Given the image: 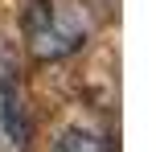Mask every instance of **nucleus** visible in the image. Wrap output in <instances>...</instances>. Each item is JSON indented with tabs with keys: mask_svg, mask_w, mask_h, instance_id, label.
<instances>
[{
	"mask_svg": "<svg viewBox=\"0 0 156 152\" xmlns=\"http://www.w3.org/2000/svg\"><path fill=\"white\" fill-rule=\"evenodd\" d=\"M25 37H29L33 58L58 62V58L74 54L86 41V21L66 0H37L29 8V16H25Z\"/></svg>",
	"mask_w": 156,
	"mask_h": 152,
	"instance_id": "f257e3e1",
	"label": "nucleus"
},
{
	"mask_svg": "<svg viewBox=\"0 0 156 152\" xmlns=\"http://www.w3.org/2000/svg\"><path fill=\"white\" fill-rule=\"evenodd\" d=\"M0 115H4V128H8V136H12L16 144H25V119H21V99H16L12 82H4V87H0Z\"/></svg>",
	"mask_w": 156,
	"mask_h": 152,
	"instance_id": "f03ea898",
	"label": "nucleus"
},
{
	"mask_svg": "<svg viewBox=\"0 0 156 152\" xmlns=\"http://www.w3.org/2000/svg\"><path fill=\"white\" fill-rule=\"evenodd\" d=\"M54 152H107V148H103V140L94 136V132H86V128H70V132H62V140H58Z\"/></svg>",
	"mask_w": 156,
	"mask_h": 152,
	"instance_id": "7ed1b4c3",
	"label": "nucleus"
}]
</instances>
